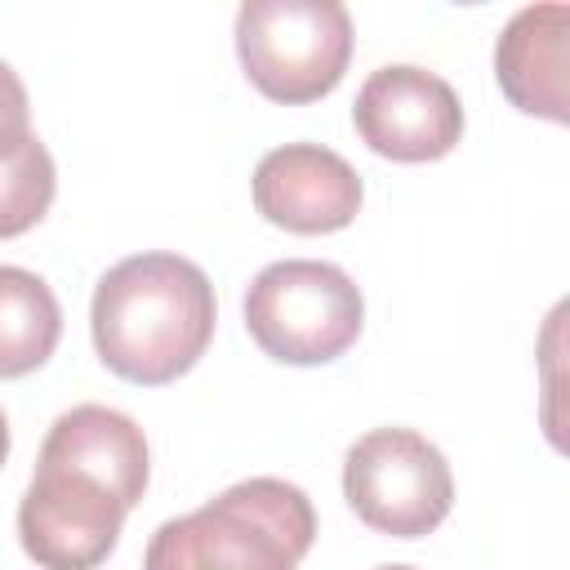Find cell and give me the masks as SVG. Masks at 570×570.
<instances>
[{
  "mask_svg": "<svg viewBox=\"0 0 570 570\" xmlns=\"http://www.w3.org/2000/svg\"><path fill=\"white\" fill-rule=\"evenodd\" d=\"M312 539V499L294 481L249 476L156 525L142 570H298Z\"/></svg>",
  "mask_w": 570,
  "mask_h": 570,
  "instance_id": "cell-3",
  "label": "cell"
},
{
  "mask_svg": "<svg viewBox=\"0 0 570 570\" xmlns=\"http://www.w3.org/2000/svg\"><path fill=\"white\" fill-rule=\"evenodd\" d=\"M218 303L209 276L169 249L129 254L102 272L89 330L98 361L142 387H165L187 374L214 338Z\"/></svg>",
  "mask_w": 570,
  "mask_h": 570,
  "instance_id": "cell-2",
  "label": "cell"
},
{
  "mask_svg": "<svg viewBox=\"0 0 570 570\" xmlns=\"http://www.w3.org/2000/svg\"><path fill=\"white\" fill-rule=\"evenodd\" d=\"M374 570H414V566H374Z\"/></svg>",
  "mask_w": 570,
  "mask_h": 570,
  "instance_id": "cell-14",
  "label": "cell"
},
{
  "mask_svg": "<svg viewBox=\"0 0 570 570\" xmlns=\"http://www.w3.org/2000/svg\"><path fill=\"white\" fill-rule=\"evenodd\" d=\"M53 191H58V169L40 138H31L22 151L0 160V240L31 232L49 214Z\"/></svg>",
  "mask_w": 570,
  "mask_h": 570,
  "instance_id": "cell-11",
  "label": "cell"
},
{
  "mask_svg": "<svg viewBox=\"0 0 570 570\" xmlns=\"http://www.w3.org/2000/svg\"><path fill=\"white\" fill-rule=\"evenodd\" d=\"M365 325V298L338 263L281 258L245 289V330L281 365H325Z\"/></svg>",
  "mask_w": 570,
  "mask_h": 570,
  "instance_id": "cell-5",
  "label": "cell"
},
{
  "mask_svg": "<svg viewBox=\"0 0 570 570\" xmlns=\"http://www.w3.org/2000/svg\"><path fill=\"white\" fill-rule=\"evenodd\" d=\"M151 476L142 428L111 405L62 410L18 503V543L40 570H98Z\"/></svg>",
  "mask_w": 570,
  "mask_h": 570,
  "instance_id": "cell-1",
  "label": "cell"
},
{
  "mask_svg": "<svg viewBox=\"0 0 570 570\" xmlns=\"http://www.w3.org/2000/svg\"><path fill=\"white\" fill-rule=\"evenodd\" d=\"M352 125L374 156L423 165L454 151L463 138V102L428 67L387 62L365 76L352 102Z\"/></svg>",
  "mask_w": 570,
  "mask_h": 570,
  "instance_id": "cell-7",
  "label": "cell"
},
{
  "mask_svg": "<svg viewBox=\"0 0 570 570\" xmlns=\"http://www.w3.org/2000/svg\"><path fill=\"white\" fill-rule=\"evenodd\" d=\"M566 4H525L508 18L494 45V80L503 98L552 125H566Z\"/></svg>",
  "mask_w": 570,
  "mask_h": 570,
  "instance_id": "cell-9",
  "label": "cell"
},
{
  "mask_svg": "<svg viewBox=\"0 0 570 570\" xmlns=\"http://www.w3.org/2000/svg\"><path fill=\"white\" fill-rule=\"evenodd\" d=\"M236 53L263 98L316 102L338 89L352 62V13L338 0H245L236 9Z\"/></svg>",
  "mask_w": 570,
  "mask_h": 570,
  "instance_id": "cell-4",
  "label": "cell"
},
{
  "mask_svg": "<svg viewBox=\"0 0 570 570\" xmlns=\"http://www.w3.org/2000/svg\"><path fill=\"white\" fill-rule=\"evenodd\" d=\"M4 459H9V419L0 410V468H4Z\"/></svg>",
  "mask_w": 570,
  "mask_h": 570,
  "instance_id": "cell-13",
  "label": "cell"
},
{
  "mask_svg": "<svg viewBox=\"0 0 570 570\" xmlns=\"http://www.w3.org/2000/svg\"><path fill=\"white\" fill-rule=\"evenodd\" d=\"M343 499L370 530L419 539L450 517L454 472L423 432L374 428L343 459Z\"/></svg>",
  "mask_w": 570,
  "mask_h": 570,
  "instance_id": "cell-6",
  "label": "cell"
},
{
  "mask_svg": "<svg viewBox=\"0 0 570 570\" xmlns=\"http://www.w3.org/2000/svg\"><path fill=\"white\" fill-rule=\"evenodd\" d=\"M62 338V307L45 276L0 263V379L40 370Z\"/></svg>",
  "mask_w": 570,
  "mask_h": 570,
  "instance_id": "cell-10",
  "label": "cell"
},
{
  "mask_svg": "<svg viewBox=\"0 0 570 570\" xmlns=\"http://www.w3.org/2000/svg\"><path fill=\"white\" fill-rule=\"evenodd\" d=\"M361 174L321 142L272 147L254 169V209L285 232L325 236L361 214Z\"/></svg>",
  "mask_w": 570,
  "mask_h": 570,
  "instance_id": "cell-8",
  "label": "cell"
},
{
  "mask_svg": "<svg viewBox=\"0 0 570 570\" xmlns=\"http://www.w3.org/2000/svg\"><path fill=\"white\" fill-rule=\"evenodd\" d=\"M31 138H36V129H31L27 85L18 80V71L9 62H0V160H9L13 151H22Z\"/></svg>",
  "mask_w": 570,
  "mask_h": 570,
  "instance_id": "cell-12",
  "label": "cell"
}]
</instances>
